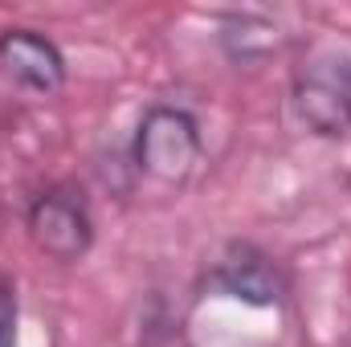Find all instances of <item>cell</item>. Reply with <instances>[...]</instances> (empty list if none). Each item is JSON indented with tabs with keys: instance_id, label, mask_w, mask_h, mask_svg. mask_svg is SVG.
<instances>
[{
	"instance_id": "obj_1",
	"label": "cell",
	"mask_w": 351,
	"mask_h": 347,
	"mask_svg": "<svg viewBox=\"0 0 351 347\" xmlns=\"http://www.w3.org/2000/svg\"><path fill=\"white\" fill-rule=\"evenodd\" d=\"M290 110L315 139L351 135V49L323 45L290 78Z\"/></svg>"
},
{
	"instance_id": "obj_6",
	"label": "cell",
	"mask_w": 351,
	"mask_h": 347,
	"mask_svg": "<svg viewBox=\"0 0 351 347\" xmlns=\"http://www.w3.org/2000/svg\"><path fill=\"white\" fill-rule=\"evenodd\" d=\"M0 347H16V286L0 274Z\"/></svg>"
},
{
	"instance_id": "obj_4",
	"label": "cell",
	"mask_w": 351,
	"mask_h": 347,
	"mask_svg": "<svg viewBox=\"0 0 351 347\" xmlns=\"http://www.w3.org/2000/svg\"><path fill=\"white\" fill-rule=\"evenodd\" d=\"M208 290L237 298L245 307H282L290 294V278L278 265V258H269L265 250L250 246V241H233L225 246V254L208 265Z\"/></svg>"
},
{
	"instance_id": "obj_3",
	"label": "cell",
	"mask_w": 351,
	"mask_h": 347,
	"mask_svg": "<svg viewBox=\"0 0 351 347\" xmlns=\"http://www.w3.org/2000/svg\"><path fill=\"white\" fill-rule=\"evenodd\" d=\"M25 229L29 241L45 254L49 261L74 265L90 254L94 246V213L82 188L74 184H49L41 188L29 208H25Z\"/></svg>"
},
{
	"instance_id": "obj_5",
	"label": "cell",
	"mask_w": 351,
	"mask_h": 347,
	"mask_svg": "<svg viewBox=\"0 0 351 347\" xmlns=\"http://www.w3.org/2000/svg\"><path fill=\"white\" fill-rule=\"evenodd\" d=\"M0 74L29 98H53L66 86V53L37 29H4L0 33Z\"/></svg>"
},
{
	"instance_id": "obj_2",
	"label": "cell",
	"mask_w": 351,
	"mask_h": 347,
	"mask_svg": "<svg viewBox=\"0 0 351 347\" xmlns=\"http://www.w3.org/2000/svg\"><path fill=\"white\" fill-rule=\"evenodd\" d=\"M131 164L160 184H184L204 164V135L188 106L152 102L131 139Z\"/></svg>"
}]
</instances>
